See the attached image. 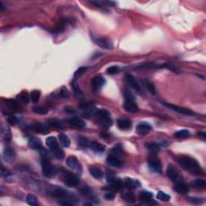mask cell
<instances>
[{
	"label": "cell",
	"mask_w": 206,
	"mask_h": 206,
	"mask_svg": "<svg viewBox=\"0 0 206 206\" xmlns=\"http://www.w3.org/2000/svg\"><path fill=\"white\" fill-rule=\"evenodd\" d=\"M96 117L98 118L101 125L105 127H109L112 125V119L110 118V114L105 110H98L96 111Z\"/></svg>",
	"instance_id": "cell-3"
},
{
	"label": "cell",
	"mask_w": 206,
	"mask_h": 206,
	"mask_svg": "<svg viewBox=\"0 0 206 206\" xmlns=\"http://www.w3.org/2000/svg\"><path fill=\"white\" fill-rule=\"evenodd\" d=\"M66 164L69 168L74 170L76 172H80L81 171V166L80 162L78 161L77 158H76L75 156H69L67 159Z\"/></svg>",
	"instance_id": "cell-10"
},
{
	"label": "cell",
	"mask_w": 206,
	"mask_h": 206,
	"mask_svg": "<svg viewBox=\"0 0 206 206\" xmlns=\"http://www.w3.org/2000/svg\"><path fill=\"white\" fill-rule=\"evenodd\" d=\"M131 97L132 96L129 95V94H126V100H125L123 107L127 112L135 114V113H137L140 109H139L137 103L134 101Z\"/></svg>",
	"instance_id": "cell-5"
},
{
	"label": "cell",
	"mask_w": 206,
	"mask_h": 206,
	"mask_svg": "<svg viewBox=\"0 0 206 206\" xmlns=\"http://www.w3.org/2000/svg\"><path fill=\"white\" fill-rule=\"evenodd\" d=\"M125 185L129 189H135L140 187V182L137 179H134L132 178H126L125 179Z\"/></svg>",
	"instance_id": "cell-19"
},
{
	"label": "cell",
	"mask_w": 206,
	"mask_h": 206,
	"mask_svg": "<svg viewBox=\"0 0 206 206\" xmlns=\"http://www.w3.org/2000/svg\"><path fill=\"white\" fill-rule=\"evenodd\" d=\"M17 98L20 102L27 104L29 102V99H30V96H29L28 93L27 91L21 92L19 95L17 96Z\"/></svg>",
	"instance_id": "cell-30"
},
{
	"label": "cell",
	"mask_w": 206,
	"mask_h": 206,
	"mask_svg": "<svg viewBox=\"0 0 206 206\" xmlns=\"http://www.w3.org/2000/svg\"><path fill=\"white\" fill-rule=\"evenodd\" d=\"M86 67H80L74 73V75H73V77H74V80H76V79H78L80 76H81L82 75L84 74V73L86 72Z\"/></svg>",
	"instance_id": "cell-41"
},
{
	"label": "cell",
	"mask_w": 206,
	"mask_h": 206,
	"mask_svg": "<svg viewBox=\"0 0 206 206\" xmlns=\"http://www.w3.org/2000/svg\"><path fill=\"white\" fill-rule=\"evenodd\" d=\"M106 163L110 166L115 167V168H121L122 166V163L119 160V159L113 154L107 157Z\"/></svg>",
	"instance_id": "cell-18"
},
{
	"label": "cell",
	"mask_w": 206,
	"mask_h": 206,
	"mask_svg": "<svg viewBox=\"0 0 206 206\" xmlns=\"http://www.w3.org/2000/svg\"><path fill=\"white\" fill-rule=\"evenodd\" d=\"M143 86H145V88L147 89L151 94H156V90H155V87H154L152 82H151L148 80H143Z\"/></svg>",
	"instance_id": "cell-29"
},
{
	"label": "cell",
	"mask_w": 206,
	"mask_h": 206,
	"mask_svg": "<svg viewBox=\"0 0 206 206\" xmlns=\"http://www.w3.org/2000/svg\"><path fill=\"white\" fill-rule=\"evenodd\" d=\"M60 95H61V97H63V98H68V97H69V91H68V90H67L65 86H63V87L61 89V90H60Z\"/></svg>",
	"instance_id": "cell-44"
},
{
	"label": "cell",
	"mask_w": 206,
	"mask_h": 206,
	"mask_svg": "<svg viewBox=\"0 0 206 206\" xmlns=\"http://www.w3.org/2000/svg\"><path fill=\"white\" fill-rule=\"evenodd\" d=\"M117 125L122 130H128L131 127V122L129 119H119L117 122Z\"/></svg>",
	"instance_id": "cell-22"
},
{
	"label": "cell",
	"mask_w": 206,
	"mask_h": 206,
	"mask_svg": "<svg viewBox=\"0 0 206 206\" xmlns=\"http://www.w3.org/2000/svg\"><path fill=\"white\" fill-rule=\"evenodd\" d=\"M198 135H199L201 136V137H203V139H204V140H205V134L201 133V132H200V133H199Z\"/></svg>",
	"instance_id": "cell-53"
},
{
	"label": "cell",
	"mask_w": 206,
	"mask_h": 206,
	"mask_svg": "<svg viewBox=\"0 0 206 206\" xmlns=\"http://www.w3.org/2000/svg\"><path fill=\"white\" fill-rule=\"evenodd\" d=\"M7 122L11 125H15L17 122V118H15V116H14V115H9L7 118Z\"/></svg>",
	"instance_id": "cell-47"
},
{
	"label": "cell",
	"mask_w": 206,
	"mask_h": 206,
	"mask_svg": "<svg viewBox=\"0 0 206 206\" xmlns=\"http://www.w3.org/2000/svg\"><path fill=\"white\" fill-rule=\"evenodd\" d=\"M29 128H30V130L37 132V133L44 134V135L49 133V129H48V126L44 124H42V123H39V122L31 125Z\"/></svg>",
	"instance_id": "cell-11"
},
{
	"label": "cell",
	"mask_w": 206,
	"mask_h": 206,
	"mask_svg": "<svg viewBox=\"0 0 206 206\" xmlns=\"http://www.w3.org/2000/svg\"><path fill=\"white\" fill-rule=\"evenodd\" d=\"M105 199H107V200H114V199H115V195L113 193H105Z\"/></svg>",
	"instance_id": "cell-49"
},
{
	"label": "cell",
	"mask_w": 206,
	"mask_h": 206,
	"mask_svg": "<svg viewBox=\"0 0 206 206\" xmlns=\"http://www.w3.org/2000/svg\"><path fill=\"white\" fill-rule=\"evenodd\" d=\"M126 81H127L128 84L130 85V86H131L134 90H135L136 92H138V93H140L141 88H140V84L138 83L137 81L135 79V77H134L131 74H130V73H127V74L126 75Z\"/></svg>",
	"instance_id": "cell-17"
},
{
	"label": "cell",
	"mask_w": 206,
	"mask_h": 206,
	"mask_svg": "<svg viewBox=\"0 0 206 206\" xmlns=\"http://www.w3.org/2000/svg\"><path fill=\"white\" fill-rule=\"evenodd\" d=\"M192 185L194 186L196 189H204L206 188V182L203 179H197L192 182Z\"/></svg>",
	"instance_id": "cell-28"
},
{
	"label": "cell",
	"mask_w": 206,
	"mask_h": 206,
	"mask_svg": "<svg viewBox=\"0 0 206 206\" xmlns=\"http://www.w3.org/2000/svg\"><path fill=\"white\" fill-rule=\"evenodd\" d=\"M174 190L177 192L178 193H179V194H186V193H189V186L184 183V181H180L177 182V183H175Z\"/></svg>",
	"instance_id": "cell-15"
},
{
	"label": "cell",
	"mask_w": 206,
	"mask_h": 206,
	"mask_svg": "<svg viewBox=\"0 0 206 206\" xmlns=\"http://www.w3.org/2000/svg\"><path fill=\"white\" fill-rule=\"evenodd\" d=\"M174 135H175V137L178 138V139H185V138L189 137L190 133H189V130L184 129V130H180L176 131V133L174 134Z\"/></svg>",
	"instance_id": "cell-34"
},
{
	"label": "cell",
	"mask_w": 206,
	"mask_h": 206,
	"mask_svg": "<svg viewBox=\"0 0 206 206\" xmlns=\"http://www.w3.org/2000/svg\"><path fill=\"white\" fill-rule=\"evenodd\" d=\"M163 105H164V106L169 108L170 110H172L173 111H176V112L179 113V114H181V115H187V116H192V115H194V113H193V111L187 109V108H184V107L179 106V105H174V104H172V103H167V102H164L163 103Z\"/></svg>",
	"instance_id": "cell-9"
},
{
	"label": "cell",
	"mask_w": 206,
	"mask_h": 206,
	"mask_svg": "<svg viewBox=\"0 0 206 206\" xmlns=\"http://www.w3.org/2000/svg\"><path fill=\"white\" fill-rule=\"evenodd\" d=\"M190 201L191 202H193V204H202L203 200L201 198H197V197H190Z\"/></svg>",
	"instance_id": "cell-48"
},
{
	"label": "cell",
	"mask_w": 206,
	"mask_h": 206,
	"mask_svg": "<svg viewBox=\"0 0 206 206\" xmlns=\"http://www.w3.org/2000/svg\"><path fill=\"white\" fill-rule=\"evenodd\" d=\"M167 176L174 183L184 181V178L180 172L178 170L176 167H175L172 164L168 165V168H167Z\"/></svg>",
	"instance_id": "cell-2"
},
{
	"label": "cell",
	"mask_w": 206,
	"mask_h": 206,
	"mask_svg": "<svg viewBox=\"0 0 206 206\" xmlns=\"http://www.w3.org/2000/svg\"><path fill=\"white\" fill-rule=\"evenodd\" d=\"M121 197H122V200H124L125 201H126V202H129V203L135 202V200H136L135 196V194H134V193L130 191L125 192L124 193H122Z\"/></svg>",
	"instance_id": "cell-23"
},
{
	"label": "cell",
	"mask_w": 206,
	"mask_h": 206,
	"mask_svg": "<svg viewBox=\"0 0 206 206\" xmlns=\"http://www.w3.org/2000/svg\"><path fill=\"white\" fill-rule=\"evenodd\" d=\"M50 194L52 196V197H56V198H59L62 199V200H69L71 199L74 198V197H72V195L69 193L65 190V189H61V188H56V189L52 190L51 193Z\"/></svg>",
	"instance_id": "cell-8"
},
{
	"label": "cell",
	"mask_w": 206,
	"mask_h": 206,
	"mask_svg": "<svg viewBox=\"0 0 206 206\" xmlns=\"http://www.w3.org/2000/svg\"><path fill=\"white\" fill-rule=\"evenodd\" d=\"M26 201L28 204L30 205H37V199L36 197V196L33 194H28L27 196V198H26Z\"/></svg>",
	"instance_id": "cell-38"
},
{
	"label": "cell",
	"mask_w": 206,
	"mask_h": 206,
	"mask_svg": "<svg viewBox=\"0 0 206 206\" xmlns=\"http://www.w3.org/2000/svg\"><path fill=\"white\" fill-rule=\"evenodd\" d=\"M59 140L61 142V145L63 146L64 147H68L70 145V140L69 138L65 135V134H61L59 135Z\"/></svg>",
	"instance_id": "cell-32"
},
{
	"label": "cell",
	"mask_w": 206,
	"mask_h": 206,
	"mask_svg": "<svg viewBox=\"0 0 206 206\" xmlns=\"http://www.w3.org/2000/svg\"><path fill=\"white\" fill-rule=\"evenodd\" d=\"M41 167H42V172L44 176L46 177H52L55 175L54 168L52 166L51 163L49 162L48 159L43 158L41 159Z\"/></svg>",
	"instance_id": "cell-6"
},
{
	"label": "cell",
	"mask_w": 206,
	"mask_h": 206,
	"mask_svg": "<svg viewBox=\"0 0 206 206\" xmlns=\"http://www.w3.org/2000/svg\"><path fill=\"white\" fill-rule=\"evenodd\" d=\"M63 181L70 187H76L80 184V179L77 176L69 172H63Z\"/></svg>",
	"instance_id": "cell-7"
},
{
	"label": "cell",
	"mask_w": 206,
	"mask_h": 206,
	"mask_svg": "<svg viewBox=\"0 0 206 206\" xmlns=\"http://www.w3.org/2000/svg\"><path fill=\"white\" fill-rule=\"evenodd\" d=\"M156 198L158 200H161V201H164V202H167L168 200L171 199V197H170L169 195L167 194L166 193H164L163 191H159L156 195Z\"/></svg>",
	"instance_id": "cell-36"
},
{
	"label": "cell",
	"mask_w": 206,
	"mask_h": 206,
	"mask_svg": "<svg viewBox=\"0 0 206 206\" xmlns=\"http://www.w3.org/2000/svg\"><path fill=\"white\" fill-rule=\"evenodd\" d=\"M146 147L147 148V150L151 151L152 153H157L160 150V147L155 143H147L146 144Z\"/></svg>",
	"instance_id": "cell-33"
},
{
	"label": "cell",
	"mask_w": 206,
	"mask_h": 206,
	"mask_svg": "<svg viewBox=\"0 0 206 206\" xmlns=\"http://www.w3.org/2000/svg\"><path fill=\"white\" fill-rule=\"evenodd\" d=\"M176 161L184 169L193 175L199 176L204 175V171L195 159L187 156V155H182V156L178 157L176 159Z\"/></svg>",
	"instance_id": "cell-1"
},
{
	"label": "cell",
	"mask_w": 206,
	"mask_h": 206,
	"mask_svg": "<svg viewBox=\"0 0 206 206\" xmlns=\"http://www.w3.org/2000/svg\"><path fill=\"white\" fill-rule=\"evenodd\" d=\"M65 110L66 111L67 113H69V114H74L75 110L73 109V108H71V107H65Z\"/></svg>",
	"instance_id": "cell-51"
},
{
	"label": "cell",
	"mask_w": 206,
	"mask_h": 206,
	"mask_svg": "<svg viewBox=\"0 0 206 206\" xmlns=\"http://www.w3.org/2000/svg\"><path fill=\"white\" fill-rule=\"evenodd\" d=\"M90 147H91L94 151L97 152H102L105 150V147L101 143H97V142H91L90 143Z\"/></svg>",
	"instance_id": "cell-27"
},
{
	"label": "cell",
	"mask_w": 206,
	"mask_h": 206,
	"mask_svg": "<svg viewBox=\"0 0 206 206\" xmlns=\"http://www.w3.org/2000/svg\"><path fill=\"white\" fill-rule=\"evenodd\" d=\"M48 124L53 128H58V129L62 128V123L61 122V121L57 120L56 118H50V119H48Z\"/></svg>",
	"instance_id": "cell-35"
},
{
	"label": "cell",
	"mask_w": 206,
	"mask_h": 206,
	"mask_svg": "<svg viewBox=\"0 0 206 206\" xmlns=\"http://www.w3.org/2000/svg\"><path fill=\"white\" fill-rule=\"evenodd\" d=\"M152 193H150V192H143V193H140V199L141 201H143V202L150 203L152 201Z\"/></svg>",
	"instance_id": "cell-26"
},
{
	"label": "cell",
	"mask_w": 206,
	"mask_h": 206,
	"mask_svg": "<svg viewBox=\"0 0 206 206\" xmlns=\"http://www.w3.org/2000/svg\"><path fill=\"white\" fill-rule=\"evenodd\" d=\"M152 127L150 124L147 123V122H142L140 124H139L136 127V131L140 135H146L147 134L151 131Z\"/></svg>",
	"instance_id": "cell-14"
},
{
	"label": "cell",
	"mask_w": 206,
	"mask_h": 206,
	"mask_svg": "<svg viewBox=\"0 0 206 206\" xmlns=\"http://www.w3.org/2000/svg\"><path fill=\"white\" fill-rule=\"evenodd\" d=\"M107 73L110 75H114L118 72V68L117 66H110L106 70Z\"/></svg>",
	"instance_id": "cell-45"
},
{
	"label": "cell",
	"mask_w": 206,
	"mask_h": 206,
	"mask_svg": "<svg viewBox=\"0 0 206 206\" xmlns=\"http://www.w3.org/2000/svg\"><path fill=\"white\" fill-rule=\"evenodd\" d=\"M147 164H148L150 169L154 172L160 173L162 172V164H161L159 159L156 155H151L147 159Z\"/></svg>",
	"instance_id": "cell-4"
},
{
	"label": "cell",
	"mask_w": 206,
	"mask_h": 206,
	"mask_svg": "<svg viewBox=\"0 0 206 206\" xmlns=\"http://www.w3.org/2000/svg\"><path fill=\"white\" fill-rule=\"evenodd\" d=\"M5 103L7 106H9L10 108H12L13 110H16L19 108V104L14 99H7L5 101Z\"/></svg>",
	"instance_id": "cell-39"
},
{
	"label": "cell",
	"mask_w": 206,
	"mask_h": 206,
	"mask_svg": "<svg viewBox=\"0 0 206 206\" xmlns=\"http://www.w3.org/2000/svg\"><path fill=\"white\" fill-rule=\"evenodd\" d=\"M3 159L7 163L13 162L15 159V152L13 149L11 147H6L3 151Z\"/></svg>",
	"instance_id": "cell-16"
},
{
	"label": "cell",
	"mask_w": 206,
	"mask_h": 206,
	"mask_svg": "<svg viewBox=\"0 0 206 206\" xmlns=\"http://www.w3.org/2000/svg\"><path fill=\"white\" fill-rule=\"evenodd\" d=\"M33 112L37 114V115H46L48 114V109L43 106H37L33 108Z\"/></svg>",
	"instance_id": "cell-40"
},
{
	"label": "cell",
	"mask_w": 206,
	"mask_h": 206,
	"mask_svg": "<svg viewBox=\"0 0 206 206\" xmlns=\"http://www.w3.org/2000/svg\"><path fill=\"white\" fill-rule=\"evenodd\" d=\"M110 188L114 190H116V191H119L122 189V183L120 179H113L112 181L110 182Z\"/></svg>",
	"instance_id": "cell-31"
},
{
	"label": "cell",
	"mask_w": 206,
	"mask_h": 206,
	"mask_svg": "<svg viewBox=\"0 0 206 206\" xmlns=\"http://www.w3.org/2000/svg\"><path fill=\"white\" fill-rule=\"evenodd\" d=\"M46 144H47V146H48L51 150L59 147L57 140H56L55 137H53V136H49V137L47 138V140H46Z\"/></svg>",
	"instance_id": "cell-25"
},
{
	"label": "cell",
	"mask_w": 206,
	"mask_h": 206,
	"mask_svg": "<svg viewBox=\"0 0 206 206\" xmlns=\"http://www.w3.org/2000/svg\"><path fill=\"white\" fill-rule=\"evenodd\" d=\"M90 143L91 142L89 141L86 138L81 137L79 138V144L82 147H88L90 146Z\"/></svg>",
	"instance_id": "cell-42"
},
{
	"label": "cell",
	"mask_w": 206,
	"mask_h": 206,
	"mask_svg": "<svg viewBox=\"0 0 206 206\" xmlns=\"http://www.w3.org/2000/svg\"><path fill=\"white\" fill-rule=\"evenodd\" d=\"M28 145L33 150H40L42 148V143L37 138H32L28 142Z\"/></svg>",
	"instance_id": "cell-21"
},
{
	"label": "cell",
	"mask_w": 206,
	"mask_h": 206,
	"mask_svg": "<svg viewBox=\"0 0 206 206\" xmlns=\"http://www.w3.org/2000/svg\"><path fill=\"white\" fill-rule=\"evenodd\" d=\"M95 42L99 47H101V48H105V49H112L113 47H114V44H113L112 41H111L110 39L104 38V37L96 39Z\"/></svg>",
	"instance_id": "cell-12"
},
{
	"label": "cell",
	"mask_w": 206,
	"mask_h": 206,
	"mask_svg": "<svg viewBox=\"0 0 206 206\" xmlns=\"http://www.w3.org/2000/svg\"><path fill=\"white\" fill-rule=\"evenodd\" d=\"M108 135H109L107 133H105V132H101V137L102 138H106L108 137Z\"/></svg>",
	"instance_id": "cell-52"
},
{
	"label": "cell",
	"mask_w": 206,
	"mask_h": 206,
	"mask_svg": "<svg viewBox=\"0 0 206 206\" xmlns=\"http://www.w3.org/2000/svg\"><path fill=\"white\" fill-rule=\"evenodd\" d=\"M90 172L91 176L97 179H100L103 177V172L99 168H96V167L90 168Z\"/></svg>",
	"instance_id": "cell-24"
},
{
	"label": "cell",
	"mask_w": 206,
	"mask_h": 206,
	"mask_svg": "<svg viewBox=\"0 0 206 206\" xmlns=\"http://www.w3.org/2000/svg\"><path fill=\"white\" fill-rule=\"evenodd\" d=\"M105 177H106L107 181L111 182L113 179H115V172L111 171V170H107L106 173H105Z\"/></svg>",
	"instance_id": "cell-43"
},
{
	"label": "cell",
	"mask_w": 206,
	"mask_h": 206,
	"mask_svg": "<svg viewBox=\"0 0 206 206\" xmlns=\"http://www.w3.org/2000/svg\"><path fill=\"white\" fill-rule=\"evenodd\" d=\"M112 152L114 153L115 156H116V157H118V156H119V155H121V154H122V148H121V147H118V146L113 148Z\"/></svg>",
	"instance_id": "cell-46"
},
{
	"label": "cell",
	"mask_w": 206,
	"mask_h": 206,
	"mask_svg": "<svg viewBox=\"0 0 206 206\" xmlns=\"http://www.w3.org/2000/svg\"><path fill=\"white\" fill-rule=\"evenodd\" d=\"M2 176H5V177H8V176H10L11 175H12V173H11L10 172H8L7 170H6V171H3V169H2Z\"/></svg>",
	"instance_id": "cell-50"
},
{
	"label": "cell",
	"mask_w": 206,
	"mask_h": 206,
	"mask_svg": "<svg viewBox=\"0 0 206 206\" xmlns=\"http://www.w3.org/2000/svg\"><path fill=\"white\" fill-rule=\"evenodd\" d=\"M40 92L39 90H33L32 93H31L30 98L32 100V101L34 103L38 102L39 100H40Z\"/></svg>",
	"instance_id": "cell-37"
},
{
	"label": "cell",
	"mask_w": 206,
	"mask_h": 206,
	"mask_svg": "<svg viewBox=\"0 0 206 206\" xmlns=\"http://www.w3.org/2000/svg\"><path fill=\"white\" fill-rule=\"evenodd\" d=\"M105 84V79L103 76H95L91 81V86L94 90H99Z\"/></svg>",
	"instance_id": "cell-13"
},
{
	"label": "cell",
	"mask_w": 206,
	"mask_h": 206,
	"mask_svg": "<svg viewBox=\"0 0 206 206\" xmlns=\"http://www.w3.org/2000/svg\"><path fill=\"white\" fill-rule=\"evenodd\" d=\"M69 122L72 126H75V127L84 128L85 126H86V122L82 120V119H81L80 118H77V117H73V118H71L69 120Z\"/></svg>",
	"instance_id": "cell-20"
}]
</instances>
